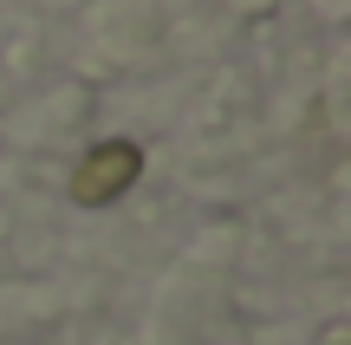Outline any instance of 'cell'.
<instances>
[{
    "mask_svg": "<svg viewBox=\"0 0 351 345\" xmlns=\"http://www.w3.org/2000/svg\"><path fill=\"white\" fill-rule=\"evenodd\" d=\"M137 176H143V150L130 137H104V143H91L85 163L72 169V202L104 209V202H117Z\"/></svg>",
    "mask_w": 351,
    "mask_h": 345,
    "instance_id": "1",
    "label": "cell"
}]
</instances>
